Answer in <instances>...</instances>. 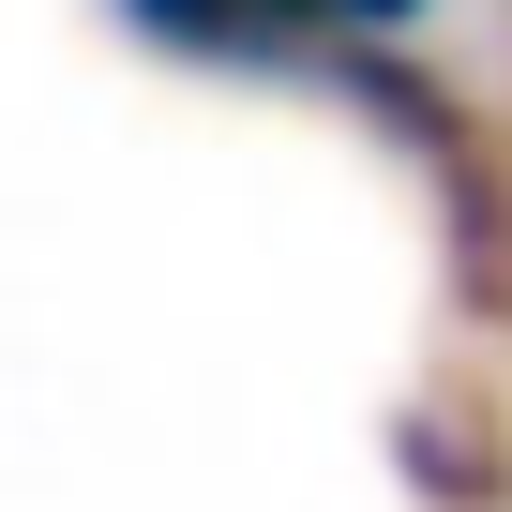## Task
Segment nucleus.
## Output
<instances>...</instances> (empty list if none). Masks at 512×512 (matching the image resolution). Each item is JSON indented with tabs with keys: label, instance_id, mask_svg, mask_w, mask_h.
Listing matches in <instances>:
<instances>
[{
	"label": "nucleus",
	"instance_id": "nucleus-1",
	"mask_svg": "<svg viewBox=\"0 0 512 512\" xmlns=\"http://www.w3.org/2000/svg\"><path fill=\"white\" fill-rule=\"evenodd\" d=\"M106 16L196 76H347V61H392L437 0H106Z\"/></svg>",
	"mask_w": 512,
	"mask_h": 512
}]
</instances>
